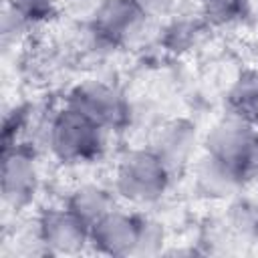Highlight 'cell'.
<instances>
[{"mask_svg":"<svg viewBox=\"0 0 258 258\" xmlns=\"http://www.w3.org/2000/svg\"><path fill=\"white\" fill-rule=\"evenodd\" d=\"M171 175L151 147L129 149L117 161L113 191L131 206H151L165 196Z\"/></svg>","mask_w":258,"mask_h":258,"instance_id":"cell-1","label":"cell"},{"mask_svg":"<svg viewBox=\"0 0 258 258\" xmlns=\"http://www.w3.org/2000/svg\"><path fill=\"white\" fill-rule=\"evenodd\" d=\"M105 133L107 131L89 117L64 105L50 115L44 145L60 163L79 165L101 155L105 147Z\"/></svg>","mask_w":258,"mask_h":258,"instance_id":"cell-2","label":"cell"},{"mask_svg":"<svg viewBox=\"0 0 258 258\" xmlns=\"http://www.w3.org/2000/svg\"><path fill=\"white\" fill-rule=\"evenodd\" d=\"M204 151L230 163L246 179L258 177V125L226 113L208 131Z\"/></svg>","mask_w":258,"mask_h":258,"instance_id":"cell-3","label":"cell"},{"mask_svg":"<svg viewBox=\"0 0 258 258\" xmlns=\"http://www.w3.org/2000/svg\"><path fill=\"white\" fill-rule=\"evenodd\" d=\"M149 18L133 0H99L91 20L93 36L105 46H127L141 38Z\"/></svg>","mask_w":258,"mask_h":258,"instance_id":"cell-4","label":"cell"},{"mask_svg":"<svg viewBox=\"0 0 258 258\" xmlns=\"http://www.w3.org/2000/svg\"><path fill=\"white\" fill-rule=\"evenodd\" d=\"M67 105L89 117L105 131L121 129L129 119V107L123 95L105 81L79 83L67 97Z\"/></svg>","mask_w":258,"mask_h":258,"instance_id":"cell-5","label":"cell"},{"mask_svg":"<svg viewBox=\"0 0 258 258\" xmlns=\"http://www.w3.org/2000/svg\"><path fill=\"white\" fill-rule=\"evenodd\" d=\"M38 244L48 254L73 256L91 248V228L67 206L46 208L36 220Z\"/></svg>","mask_w":258,"mask_h":258,"instance_id":"cell-6","label":"cell"},{"mask_svg":"<svg viewBox=\"0 0 258 258\" xmlns=\"http://www.w3.org/2000/svg\"><path fill=\"white\" fill-rule=\"evenodd\" d=\"M0 189L6 204L24 208L38 189L36 147L28 143H12L2 149Z\"/></svg>","mask_w":258,"mask_h":258,"instance_id":"cell-7","label":"cell"},{"mask_svg":"<svg viewBox=\"0 0 258 258\" xmlns=\"http://www.w3.org/2000/svg\"><path fill=\"white\" fill-rule=\"evenodd\" d=\"M141 216L113 208L91 226V248L103 256H135Z\"/></svg>","mask_w":258,"mask_h":258,"instance_id":"cell-8","label":"cell"},{"mask_svg":"<svg viewBox=\"0 0 258 258\" xmlns=\"http://www.w3.org/2000/svg\"><path fill=\"white\" fill-rule=\"evenodd\" d=\"M248 179L230 163L204 151L194 163V189L214 202H224L234 198Z\"/></svg>","mask_w":258,"mask_h":258,"instance_id":"cell-9","label":"cell"},{"mask_svg":"<svg viewBox=\"0 0 258 258\" xmlns=\"http://www.w3.org/2000/svg\"><path fill=\"white\" fill-rule=\"evenodd\" d=\"M196 145H198L196 125H191L185 119H173L157 129L149 147L161 157V161L169 167V171L175 173L191 163Z\"/></svg>","mask_w":258,"mask_h":258,"instance_id":"cell-10","label":"cell"},{"mask_svg":"<svg viewBox=\"0 0 258 258\" xmlns=\"http://www.w3.org/2000/svg\"><path fill=\"white\" fill-rule=\"evenodd\" d=\"M113 194L115 191H111L99 183H81L67 196L64 206L91 228L105 214H109L113 208H117Z\"/></svg>","mask_w":258,"mask_h":258,"instance_id":"cell-11","label":"cell"},{"mask_svg":"<svg viewBox=\"0 0 258 258\" xmlns=\"http://www.w3.org/2000/svg\"><path fill=\"white\" fill-rule=\"evenodd\" d=\"M228 113L258 125V71H246L238 77L226 97Z\"/></svg>","mask_w":258,"mask_h":258,"instance_id":"cell-12","label":"cell"},{"mask_svg":"<svg viewBox=\"0 0 258 258\" xmlns=\"http://www.w3.org/2000/svg\"><path fill=\"white\" fill-rule=\"evenodd\" d=\"M248 0H198V16L212 28H224L240 22L248 14Z\"/></svg>","mask_w":258,"mask_h":258,"instance_id":"cell-13","label":"cell"},{"mask_svg":"<svg viewBox=\"0 0 258 258\" xmlns=\"http://www.w3.org/2000/svg\"><path fill=\"white\" fill-rule=\"evenodd\" d=\"M4 8L12 10L18 18H22L30 28L48 20L54 12L52 0H4Z\"/></svg>","mask_w":258,"mask_h":258,"instance_id":"cell-14","label":"cell"},{"mask_svg":"<svg viewBox=\"0 0 258 258\" xmlns=\"http://www.w3.org/2000/svg\"><path fill=\"white\" fill-rule=\"evenodd\" d=\"M163 242H165L163 226L153 218L141 216V230H139L135 256H155L163 250Z\"/></svg>","mask_w":258,"mask_h":258,"instance_id":"cell-15","label":"cell"},{"mask_svg":"<svg viewBox=\"0 0 258 258\" xmlns=\"http://www.w3.org/2000/svg\"><path fill=\"white\" fill-rule=\"evenodd\" d=\"M196 32H194V24L191 22H173L167 28V44L177 50V48H187L194 40H196Z\"/></svg>","mask_w":258,"mask_h":258,"instance_id":"cell-16","label":"cell"},{"mask_svg":"<svg viewBox=\"0 0 258 258\" xmlns=\"http://www.w3.org/2000/svg\"><path fill=\"white\" fill-rule=\"evenodd\" d=\"M133 2L149 20L171 16L173 10L177 8V0H133Z\"/></svg>","mask_w":258,"mask_h":258,"instance_id":"cell-17","label":"cell"}]
</instances>
